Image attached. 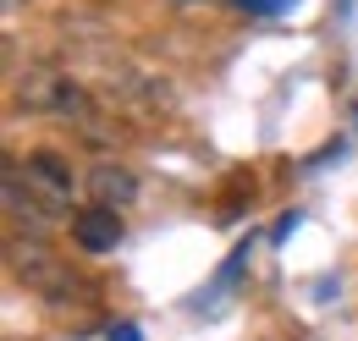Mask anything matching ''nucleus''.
<instances>
[{
	"instance_id": "2",
	"label": "nucleus",
	"mask_w": 358,
	"mask_h": 341,
	"mask_svg": "<svg viewBox=\"0 0 358 341\" xmlns=\"http://www.w3.org/2000/svg\"><path fill=\"white\" fill-rule=\"evenodd\" d=\"M11 275L17 281H28L34 292H45V298H66L72 292V275H66V264L50 254L39 237H11Z\"/></svg>"
},
{
	"instance_id": "7",
	"label": "nucleus",
	"mask_w": 358,
	"mask_h": 341,
	"mask_svg": "<svg viewBox=\"0 0 358 341\" xmlns=\"http://www.w3.org/2000/svg\"><path fill=\"white\" fill-rule=\"evenodd\" d=\"M110 341H143V336H138V325H116V331H110Z\"/></svg>"
},
{
	"instance_id": "8",
	"label": "nucleus",
	"mask_w": 358,
	"mask_h": 341,
	"mask_svg": "<svg viewBox=\"0 0 358 341\" xmlns=\"http://www.w3.org/2000/svg\"><path fill=\"white\" fill-rule=\"evenodd\" d=\"M237 6H259V11H275V6H287V0H237Z\"/></svg>"
},
{
	"instance_id": "3",
	"label": "nucleus",
	"mask_w": 358,
	"mask_h": 341,
	"mask_svg": "<svg viewBox=\"0 0 358 341\" xmlns=\"http://www.w3.org/2000/svg\"><path fill=\"white\" fill-rule=\"evenodd\" d=\"M17 170H22V182L45 198L50 210H66V204H72V187H78V182H72V160H66V154L34 149L28 160H17Z\"/></svg>"
},
{
	"instance_id": "1",
	"label": "nucleus",
	"mask_w": 358,
	"mask_h": 341,
	"mask_svg": "<svg viewBox=\"0 0 358 341\" xmlns=\"http://www.w3.org/2000/svg\"><path fill=\"white\" fill-rule=\"evenodd\" d=\"M17 99H22L28 110H50V116H61L66 127L78 122L89 138H105V132L94 127V122H105V116H99L94 94L78 83L72 72H55V66H28V72L17 78Z\"/></svg>"
},
{
	"instance_id": "6",
	"label": "nucleus",
	"mask_w": 358,
	"mask_h": 341,
	"mask_svg": "<svg viewBox=\"0 0 358 341\" xmlns=\"http://www.w3.org/2000/svg\"><path fill=\"white\" fill-rule=\"evenodd\" d=\"M6 210H11V220H28L34 231H45L50 220H55V210H50L45 198H39L34 187H22V170H17V160L6 166Z\"/></svg>"
},
{
	"instance_id": "4",
	"label": "nucleus",
	"mask_w": 358,
	"mask_h": 341,
	"mask_svg": "<svg viewBox=\"0 0 358 341\" xmlns=\"http://www.w3.org/2000/svg\"><path fill=\"white\" fill-rule=\"evenodd\" d=\"M89 204H99V210H133L138 198V176L127 166H116V160H99V166H89Z\"/></svg>"
},
{
	"instance_id": "5",
	"label": "nucleus",
	"mask_w": 358,
	"mask_h": 341,
	"mask_svg": "<svg viewBox=\"0 0 358 341\" xmlns=\"http://www.w3.org/2000/svg\"><path fill=\"white\" fill-rule=\"evenodd\" d=\"M72 242H78L83 254H110V248L122 242V215L99 210V204L78 210V215H72Z\"/></svg>"
}]
</instances>
